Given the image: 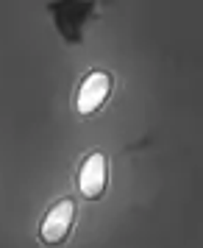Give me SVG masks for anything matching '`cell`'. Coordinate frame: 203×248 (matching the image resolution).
<instances>
[{
	"label": "cell",
	"mask_w": 203,
	"mask_h": 248,
	"mask_svg": "<svg viewBox=\"0 0 203 248\" xmlns=\"http://www.w3.org/2000/svg\"><path fill=\"white\" fill-rule=\"evenodd\" d=\"M109 92H112V76L103 73V70H92L78 87V95H75V112H78L81 117L95 114L103 103H106Z\"/></svg>",
	"instance_id": "obj_1"
},
{
	"label": "cell",
	"mask_w": 203,
	"mask_h": 248,
	"mask_svg": "<svg viewBox=\"0 0 203 248\" xmlns=\"http://www.w3.org/2000/svg\"><path fill=\"white\" fill-rule=\"evenodd\" d=\"M75 220V201L72 198H61L47 209L45 220H42V240L47 246H58L64 243V237L70 234V226Z\"/></svg>",
	"instance_id": "obj_2"
},
{
	"label": "cell",
	"mask_w": 203,
	"mask_h": 248,
	"mask_svg": "<svg viewBox=\"0 0 203 248\" xmlns=\"http://www.w3.org/2000/svg\"><path fill=\"white\" fill-rule=\"evenodd\" d=\"M106 181H109V162L103 156L101 151H95L89 156L84 159V165L78 170V190L84 198H101L103 190H106Z\"/></svg>",
	"instance_id": "obj_3"
}]
</instances>
